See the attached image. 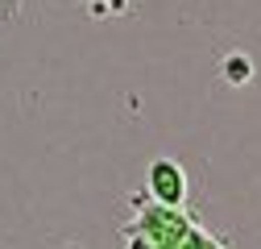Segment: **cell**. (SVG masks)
<instances>
[{
    "instance_id": "obj_1",
    "label": "cell",
    "mask_w": 261,
    "mask_h": 249,
    "mask_svg": "<svg viewBox=\"0 0 261 249\" xmlns=\"http://www.w3.org/2000/svg\"><path fill=\"white\" fill-rule=\"evenodd\" d=\"M128 204L137 208V225H124L120 233H137L158 249H178L182 237L191 233V216L182 208H166V204H153L145 195H128Z\"/></svg>"
},
{
    "instance_id": "obj_2",
    "label": "cell",
    "mask_w": 261,
    "mask_h": 249,
    "mask_svg": "<svg viewBox=\"0 0 261 249\" xmlns=\"http://www.w3.org/2000/svg\"><path fill=\"white\" fill-rule=\"evenodd\" d=\"M187 191H191V183H187V170L174 162V158H153L145 166V195L153 204H166V208H187Z\"/></svg>"
},
{
    "instance_id": "obj_3",
    "label": "cell",
    "mask_w": 261,
    "mask_h": 249,
    "mask_svg": "<svg viewBox=\"0 0 261 249\" xmlns=\"http://www.w3.org/2000/svg\"><path fill=\"white\" fill-rule=\"evenodd\" d=\"M253 75H257V67H253V58H249L245 50H228V54L220 58V79H224V83L245 87V83H253Z\"/></svg>"
},
{
    "instance_id": "obj_4",
    "label": "cell",
    "mask_w": 261,
    "mask_h": 249,
    "mask_svg": "<svg viewBox=\"0 0 261 249\" xmlns=\"http://www.w3.org/2000/svg\"><path fill=\"white\" fill-rule=\"evenodd\" d=\"M124 241H128V249H158V245H149V241L137 237V233H124Z\"/></svg>"
},
{
    "instance_id": "obj_5",
    "label": "cell",
    "mask_w": 261,
    "mask_h": 249,
    "mask_svg": "<svg viewBox=\"0 0 261 249\" xmlns=\"http://www.w3.org/2000/svg\"><path fill=\"white\" fill-rule=\"evenodd\" d=\"M17 5H21V0H0V13H5V17H13V13H17Z\"/></svg>"
},
{
    "instance_id": "obj_6",
    "label": "cell",
    "mask_w": 261,
    "mask_h": 249,
    "mask_svg": "<svg viewBox=\"0 0 261 249\" xmlns=\"http://www.w3.org/2000/svg\"><path fill=\"white\" fill-rule=\"evenodd\" d=\"M62 249H87V245L83 241H71V245H62Z\"/></svg>"
}]
</instances>
